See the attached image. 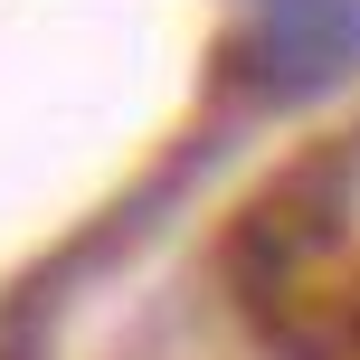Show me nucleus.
I'll return each instance as SVG.
<instances>
[{
    "instance_id": "1",
    "label": "nucleus",
    "mask_w": 360,
    "mask_h": 360,
    "mask_svg": "<svg viewBox=\"0 0 360 360\" xmlns=\"http://www.w3.org/2000/svg\"><path fill=\"white\" fill-rule=\"evenodd\" d=\"M360 67V0H256L228 48V86L256 105H304Z\"/></svg>"
}]
</instances>
